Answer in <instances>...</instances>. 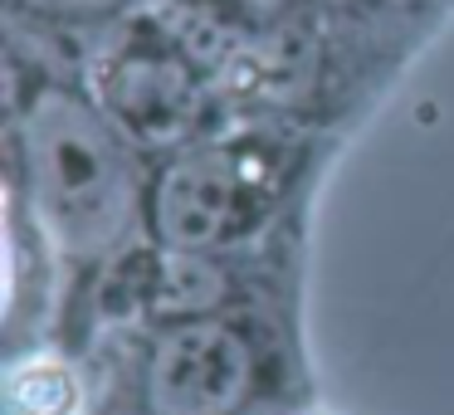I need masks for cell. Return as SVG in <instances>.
I'll list each match as a JSON object with an SVG mask.
<instances>
[{"label": "cell", "instance_id": "1", "mask_svg": "<svg viewBox=\"0 0 454 415\" xmlns=\"http://www.w3.org/2000/svg\"><path fill=\"white\" fill-rule=\"evenodd\" d=\"M20 161L40 235L69 264H103L137 215V176L118 122L74 89H35L20 113Z\"/></svg>", "mask_w": 454, "mask_h": 415}, {"label": "cell", "instance_id": "5", "mask_svg": "<svg viewBox=\"0 0 454 415\" xmlns=\"http://www.w3.org/2000/svg\"><path fill=\"white\" fill-rule=\"evenodd\" d=\"M113 298L118 308L147 317V323H186V317L220 313L225 303V274L206 254L191 249H142L118 259L113 269Z\"/></svg>", "mask_w": 454, "mask_h": 415}, {"label": "cell", "instance_id": "7", "mask_svg": "<svg viewBox=\"0 0 454 415\" xmlns=\"http://www.w3.org/2000/svg\"><path fill=\"white\" fill-rule=\"evenodd\" d=\"M35 15H50V20H98V15L122 11L128 0H15Z\"/></svg>", "mask_w": 454, "mask_h": 415}, {"label": "cell", "instance_id": "8", "mask_svg": "<svg viewBox=\"0 0 454 415\" xmlns=\"http://www.w3.org/2000/svg\"><path fill=\"white\" fill-rule=\"evenodd\" d=\"M239 5H245V11H254V15H269V11H278L284 0H239Z\"/></svg>", "mask_w": 454, "mask_h": 415}, {"label": "cell", "instance_id": "3", "mask_svg": "<svg viewBox=\"0 0 454 415\" xmlns=\"http://www.w3.org/2000/svg\"><path fill=\"white\" fill-rule=\"evenodd\" d=\"M249 210V171L230 152H186L152 186V235L167 249L210 254L245 230Z\"/></svg>", "mask_w": 454, "mask_h": 415}, {"label": "cell", "instance_id": "4", "mask_svg": "<svg viewBox=\"0 0 454 415\" xmlns=\"http://www.w3.org/2000/svg\"><path fill=\"white\" fill-rule=\"evenodd\" d=\"M103 103L108 118L128 137L171 147L200 118V83L186 54L157 50V44H132L103 74Z\"/></svg>", "mask_w": 454, "mask_h": 415}, {"label": "cell", "instance_id": "6", "mask_svg": "<svg viewBox=\"0 0 454 415\" xmlns=\"http://www.w3.org/2000/svg\"><path fill=\"white\" fill-rule=\"evenodd\" d=\"M74 405H79V381L54 356H35V362L11 372V411L15 415H74Z\"/></svg>", "mask_w": 454, "mask_h": 415}, {"label": "cell", "instance_id": "2", "mask_svg": "<svg viewBox=\"0 0 454 415\" xmlns=\"http://www.w3.org/2000/svg\"><path fill=\"white\" fill-rule=\"evenodd\" d=\"M259 381L249 333L225 313L157 327L142 356V411L147 415H235Z\"/></svg>", "mask_w": 454, "mask_h": 415}]
</instances>
